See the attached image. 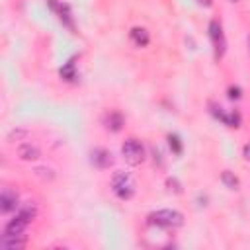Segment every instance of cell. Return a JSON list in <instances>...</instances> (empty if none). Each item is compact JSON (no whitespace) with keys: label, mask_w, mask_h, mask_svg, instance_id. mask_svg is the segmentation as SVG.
Segmentation results:
<instances>
[{"label":"cell","mask_w":250,"mask_h":250,"mask_svg":"<svg viewBox=\"0 0 250 250\" xmlns=\"http://www.w3.org/2000/svg\"><path fill=\"white\" fill-rule=\"evenodd\" d=\"M147 223L159 229H178L184 225V215L176 209H159L147 217Z\"/></svg>","instance_id":"obj_1"},{"label":"cell","mask_w":250,"mask_h":250,"mask_svg":"<svg viewBox=\"0 0 250 250\" xmlns=\"http://www.w3.org/2000/svg\"><path fill=\"white\" fill-rule=\"evenodd\" d=\"M36 215H37L36 205H32V203L24 205V207L14 215V219H10V221L6 223L4 234H24V231H26L28 225L36 219Z\"/></svg>","instance_id":"obj_2"},{"label":"cell","mask_w":250,"mask_h":250,"mask_svg":"<svg viewBox=\"0 0 250 250\" xmlns=\"http://www.w3.org/2000/svg\"><path fill=\"white\" fill-rule=\"evenodd\" d=\"M111 190L115 194L117 199L121 201H129L133 196H135V182L131 178L129 172H115L113 178H111Z\"/></svg>","instance_id":"obj_3"},{"label":"cell","mask_w":250,"mask_h":250,"mask_svg":"<svg viewBox=\"0 0 250 250\" xmlns=\"http://www.w3.org/2000/svg\"><path fill=\"white\" fill-rule=\"evenodd\" d=\"M121 155L125 159L129 166H139L145 162L147 159V153H145V147L139 139H127L123 145H121Z\"/></svg>","instance_id":"obj_4"},{"label":"cell","mask_w":250,"mask_h":250,"mask_svg":"<svg viewBox=\"0 0 250 250\" xmlns=\"http://www.w3.org/2000/svg\"><path fill=\"white\" fill-rule=\"evenodd\" d=\"M209 37L215 49V59H221L225 55L227 49V41H225V34H223V26L219 20H211L209 22Z\"/></svg>","instance_id":"obj_5"},{"label":"cell","mask_w":250,"mask_h":250,"mask_svg":"<svg viewBox=\"0 0 250 250\" xmlns=\"http://www.w3.org/2000/svg\"><path fill=\"white\" fill-rule=\"evenodd\" d=\"M49 6H51V10H53V12H57V16H59L61 24H63L65 28H69L71 32H74V18H72V10H71V6H69V4H65V2H57V0H49Z\"/></svg>","instance_id":"obj_6"},{"label":"cell","mask_w":250,"mask_h":250,"mask_svg":"<svg viewBox=\"0 0 250 250\" xmlns=\"http://www.w3.org/2000/svg\"><path fill=\"white\" fill-rule=\"evenodd\" d=\"M102 123H104V127H106L107 131H111V133H117V131H121V127L125 125V117H123L119 111L111 109V111H107V113L104 115Z\"/></svg>","instance_id":"obj_7"},{"label":"cell","mask_w":250,"mask_h":250,"mask_svg":"<svg viewBox=\"0 0 250 250\" xmlns=\"http://www.w3.org/2000/svg\"><path fill=\"white\" fill-rule=\"evenodd\" d=\"M28 238L26 234H4L0 238V248L2 250H22L26 248Z\"/></svg>","instance_id":"obj_8"},{"label":"cell","mask_w":250,"mask_h":250,"mask_svg":"<svg viewBox=\"0 0 250 250\" xmlns=\"http://www.w3.org/2000/svg\"><path fill=\"white\" fill-rule=\"evenodd\" d=\"M18 207V194L10 188H4L0 194V211L2 213H12Z\"/></svg>","instance_id":"obj_9"},{"label":"cell","mask_w":250,"mask_h":250,"mask_svg":"<svg viewBox=\"0 0 250 250\" xmlns=\"http://www.w3.org/2000/svg\"><path fill=\"white\" fill-rule=\"evenodd\" d=\"M90 161L96 168L104 170V168H109L113 164V159H111V153L106 151V149H94L92 155H90Z\"/></svg>","instance_id":"obj_10"},{"label":"cell","mask_w":250,"mask_h":250,"mask_svg":"<svg viewBox=\"0 0 250 250\" xmlns=\"http://www.w3.org/2000/svg\"><path fill=\"white\" fill-rule=\"evenodd\" d=\"M59 74L63 80L67 82H76L78 80V71H76V57L69 59L61 69H59Z\"/></svg>","instance_id":"obj_11"},{"label":"cell","mask_w":250,"mask_h":250,"mask_svg":"<svg viewBox=\"0 0 250 250\" xmlns=\"http://www.w3.org/2000/svg\"><path fill=\"white\" fill-rule=\"evenodd\" d=\"M18 157L22 161H37L41 157V151L32 143H24V145L18 147Z\"/></svg>","instance_id":"obj_12"},{"label":"cell","mask_w":250,"mask_h":250,"mask_svg":"<svg viewBox=\"0 0 250 250\" xmlns=\"http://www.w3.org/2000/svg\"><path fill=\"white\" fill-rule=\"evenodd\" d=\"M129 36H131V41H133L137 47H147V45L151 43V36H149V32H147L145 28H139V26H137V28L131 30Z\"/></svg>","instance_id":"obj_13"},{"label":"cell","mask_w":250,"mask_h":250,"mask_svg":"<svg viewBox=\"0 0 250 250\" xmlns=\"http://www.w3.org/2000/svg\"><path fill=\"white\" fill-rule=\"evenodd\" d=\"M221 182H223L229 190H238V178H236L231 170H225V172L221 174Z\"/></svg>","instance_id":"obj_14"},{"label":"cell","mask_w":250,"mask_h":250,"mask_svg":"<svg viewBox=\"0 0 250 250\" xmlns=\"http://www.w3.org/2000/svg\"><path fill=\"white\" fill-rule=\"evenodd\" d=\"M209 111H211V115H213L215 119H219V121H223V123L227 125V117H229V113H225V109H223L219 104L211 102V104H209Z\"/></svg>","instance_id":"obj_15"},{"label":"cell","mask_w":250,"mask_h":250,"mask_svg":"<svg viewBox=\"0 0 250 250\" xmlns=\"http://www.w3.org/2000/svg\"><path fill=\"white\" fill-rule=\"evenodd\" d=\"M168 145H170V151H172L174 155H182L184 147H182V141H180L178 135H168Z\"/></svg>","instance_id":"obj_16"},{"label":"cell","mask_w":250,"mask_h":250,"mask_svg":"<svg viewBox=\"0 0 250 250\" xmlns=\"http://www.w3.org/2000/svg\"><path fill=\"white\" fill-rule=\"evenodd\" d=\"M240 121H242V117H240V113L236 109H232L229 113V117H227V125H229V127H240Z\"/></svg>","instance_id":"obj_17"},{"label":"cell","mask_w":250,"mask_h":250,"mask_svg":"<svg viewBox=\"0 0 250 250\" xmlns=\"http://www.w3.org/2000/svg\"><path fill=\"white\" fill-rule=\"evenodd\" d=\"M36 174L39 178H43V180H53V176H55L51 168H36Z\"/></svg>","instance_id":"obj_18"},{"label":"cell","mask_w":250,"mask_h":250,"mask_svg":"<svg viewBox=\"0 0 250 250\" xmlns=\"http://www.w3.org/2000/svg\"><path fill=\"white\" fill-rule=\"evenodd\" d=\"M240 96H242V90H240L238 86H231V88H229V98H231V100H238Z\"/></svg>","instance_id":"obj_19"},{"label":"cell","mask_w":250,"mask_h":250,"mask_svg":"<svg viewBox=\"0 0 250 250\" xmlns=\"http://www.w3.org/2000/svg\"><path fill=\"white\" fill-rule=\"evenodd\" d=\"M166 186H170V190H174L176 194H180L182 190H180V186H178V182H176V178H168L166 180Z\"/></svg>","instance_id":"obj_20"},{"label":"cell","mask_w":250,"mask_h":250,"mask_svg":"<svg viewBox=\"0 0 250 250\" xmlns=\"http://www.w3.org/2000/svg\"><path fill=\"white\" fill-rule=\"evenodd\" d=\"M14 137H16V139H20V137H26V131H22V129H16V131H12V133L8 135V141L12 143V141H14Z\"/></svg>","instance_id":"obj_21"},{"label":"cell","mask_w":250,"mask_h":250,"mask_svg":"<svg viewBox=\"0 0 250 250\" xmlns=\"http://www.w3.org/2000/svg\"><path fill=\"white\" fill-rule=\"evenodd\" d=\"M242 153H244V159L250 162V145H244V149H242Z\"/></svg>","instance_id":"obj_22"},{"label":"cell","mask_w":250,"mask_h":250,"mask_svg":"<svg viewBox=\"0 0 250 250\" xmlns=\"http://www.w3.org/2000/svg\"><path fill=\"white\" fill-rule=\"evenodd\" d=\"M197 2H199L201 6H205V8H209V6L213 4V0H197Z\"/></svg>","instance_id":"obj_23"},{"label":"cell","mask_w":250,"mask_h":250,"mask_svg":"<svg viewBox=\"0 0 250 250\" xmlns=\"http://www.w3.org/2000/svg\"><path fill=\"white\" fill-rule=\"evenodd\" d=\"M229 2H238V0H229Z\"/></svg>","instance_id":"obj_24"}]
</instances>
